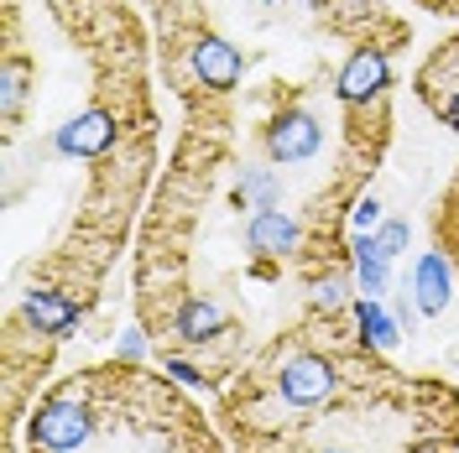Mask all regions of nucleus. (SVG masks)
Returning <instances> with one entry per match:
<instances>
[{"mask_svg": "<svg viewBox=\"0 0 459 453\" xmlns=\"http://www.w3.org/2000/svg\"><path fill=\"white\" fill-rule=\"evenodd\" d=\"M94 397H100V370H89L79 380H63L57 391L31 406V453H79L94 438Z\"/></svg>", "mask_w": 459, "mask_h": 453, "instance_id": "1", "label": "nucleus"}, {"mask_svg": "<svg viewBox=\"0 0 459 453\" xmlns=\"http://www.w3.org/2000/svg\"><path fill=\"white\" fill-rule=\"evenodd\" d=\"M340 391V370L334 360H324V355H287L282 370H277V397L287 406H318V401H329Z\"/></svg>", "mask_w": 459, "mask_h": 453, "instance_id": "2", "label": "nucleus"}, {"mask_svg": "<svg viewBox=\"0 0 459 453\" xmlns=\"http://www.w3.org/2000/svg\"><path fill=\"white\" fill-rule=\"evenodd\" d=\"M324 146V125L308 110H282L266 125V157L272 162H308Z\"/></svg>", "mask_w": 459, "mask_h": 453, "instance_id": "3", "label": "nucleus"}, {"mask_svg": "<svg viewBox=\"0 0 459 453\" xmlns=\"http://www.w3.org/2000/svg\"><path fill=\"white\" fill-rule=\"evenodd\" d=\"M418 89H423V99L433 105V115L459 131V42H444V47L429 57Z\"/></svg>", "mask_w": 459, "mask_h": 453, "instance_id": "4", "label": "nucleus"}, {"mask_svg": "<svg viewBox=\"0 0 459 453\" xmlns=\"http://www.w3.org/2000/svg\"><path fill=\"white\" fill-rule=\"evenodd\" d=\"M386 84H392V63H386V53H381V47H360V53L340 68L334 94H340V105H371L376 94H386Z\"/></svg>", "mask_w": 459, "mask_h": 453, "instance_id": "5", "label": "nucleus"}, {"mask_svg": "<svg viewBox=\"0 0 459 453\" xmlns=\"http://www.w3.org/2000/svg\"><path fill=\"white\" fill-rule=\"evenodd\" d=\"M22 318H27L37 334H53V339H68L79 329V303L57 286H31L27 303H22Z\"/></svg>", "mask_w": 459, "mask_h": 453, "instance_id": "6", "label": "nucleus"}, {"mask_svg": "<svg viewBox=\"0 0 459 453\" xmlns=\"http://www.w3.org/2000/svg\"><path fill=\"white\" fill-rule=\"evenodd\" d=\"M194 73H199V84H209L214 94H225V89L240 84L246 57L235 53V42H225V37H199L194 42Z\"/></svg>", "mask_w": 459, "mask_h": 453, "instance_id": "7", "label": "nucleus"}, {"mask_svg": "<svg viewBox=\"0 0 459 453\" xmlns=\"http://www.w3.org/2000/svg\"><path fill=\"white\" fill-rule=\"evenodd\" d=\"M115 146V120L105 110H84L57 131V151L63 157H105Z\"/></svg>", "mask_w": 459, "mask_h": 453, "instance_id": "8", "label": "nucleus"}, {"mask_svg": "<svg viewBox=\"0 0 459 453\" xmlns=\"http://www.w3.org/2000/svg\"><path fill=\"white\" fill-rule=\"evenodd\" d=\"M246 240H251L256 255H292L298 240H303V229H298V219L282 214V209H256L251 225H246Z\"/></svg>", "mask_w": 459, "mask_h": 453, "instance_id": "9", "label": "nucleus"}, {"mask_svg": "<svg viewBox=\"0 0 459 453\" xmlns=\"http://www.w3.org/2000/svg\"><path fill=\"white\" fill-rule=\"evenodd\" d=\"M230 329V318L225 308L214 303V297H183L178 303V318H172V334L183 344H209V339H220Z\"/></svg>", "mask_w": 459, "mask_h": 453, "instance_id": "10", "label": "nucleus"}, {"mask_svg": "<svg viewBox=\"0 0 459 453\" xmlns=\"http://www.w3.org/2000/svg\"><path fill=\"white\" fill-rule=\"evenodd\" d=\"M412 303L418 312H444L449 308V297H455V277H449V261L438 251H429L418 266H412Z\"/></svg>", "mask_w": 459, "mask_h": 453, "instance_id": "11", "label": "nucleus"}, {"mask_svg": "<svg viewBox=\"0 0 459 453\" xmlns=\"http://www.w3.org/2000/svg\"><path fill=\"white\" fill-rule=\"evenodd\" d=\"M386 266H392V255L381 251V240H376V235H360V240H355V277H360V292L381 297V292H386Z\"/></svg>", "mask_w": 459, "mask_h": 453, "instance_id": "12", "label": "nucleus"}, {"mask_svg": "<svg viewBox=\"0 0 459 453\" xmlns=\"http://www.w3.org/2000/svg\"><path fill=\"white\" fill-rule=\"evenodd\" d=\"M355 323H360V339L376 344V349H392L397 334H402V323H397V318H386L376 297H360V303H355Z\"/></svg>", "mask_w": 459, "mask_h": 453, "instance_id": "13", "label": "nucleus"}, {"mask_svg": "<svg viewBox=\"0 0 459 453\" xmlns=\"http://www.w3.org/2000/svg\"><path fill=\"white\" fill-rule=\"evenodd\" d=\"M22 99H27V57H5V68H0V105H5V120L22 110Z\"/></svg>", "mask_w": 459, "mask_h": 453, "instance_id": "14", "label": "nucleus"}, {"mask_svg": "<svg viewBox=\"0 0 459 453\" xmlns=\"http://www.w3.org/2000/svg\"><path fill=\"white\" fill-rule=\"evenodd\" d=\"M240 199H246V209H277V177L272 172H246Z\"/></svg>", "mask_w": 459, "mask_h": 453, "instance_id": "15", "label": "nucleus"}, {"mask_svg": "<svg viewBox=\"0 0 459 453\" xmlns=\"http://www.w3.org/2000/svg\"><path fill=\"white\" fill-rule=\"evenodd\" d=\"M376 240H381V251H386L392 261H397V255L407 251V240H412V229L402 225V219H386V225L376 229Z\"/></svg>", "mask_w": 459, "mask_h": 453, "instance_id": "16", "label": "nucleus"}, {"mask_svg": "<svg viewBox=\"0 0 459 453\" xmlns=\"http://www.w3.org/2000/svg\"><path fill=\"white\" fill-rule=\"evenodd\" d=\"M344 303V277H334V271H329V277H324V282H314V308H340Z\"/></svg>", "mask_w": 459, "mask_h": 453, "instance_id": "17", "label": "nucleus"}, {"mask_svg": "<svg viewBox=\"0 0 459 453\" xmlns=\"http://www.w3.org/2000/svg\"><path fill=\"white\" fill-rule=\"evenodd\" d=\"M350 219H355V229H360V235H376V229H381V203H376V199H360Z\"/></svg>", "mask_w": 459, "mask_h": 453, "instance_id": "18", "label": "nucleus"}, {"mask_svg": "<svg viewBox=\"0 0 459 453\" xmlns=\"http://www.w3.org/2000/svg\"><path fill=\"white\" fill-rule=\"evenodd\" d=\"M162 370H168V375H178V380H204L199 370H194V365H183V360H162Z\"/></svg>", "mask_w": 459, "mask_h": 453, "instance_id": "19", "label": "nucleus"}, {"mask_svg": "<svg viewBox=\"0 0 459 453\" xmlns=\"http://www.w3.org/2000/svg\"><path fill=\"white\" fill-rule=\"evenodd\" d=\"M324 453H350V449H324Z\"/></svg>", "mask_w": 459, "mask_h": 453, "instance_id": "20", "label": "nucleus"}, {"mask_svg": "<svg viewBox=\"0 0 459 453\" xmlns=\"http://www.w3.org/2000/svg\"><path fill=\"white\" fill-rule=\"evenodd\" d=\"M261 5H277V0H261Z\"/></svg>", "mask_w": 459, "mask_h": 453, "instance_id": "21", "label": "nucleus"}]
</instances>
